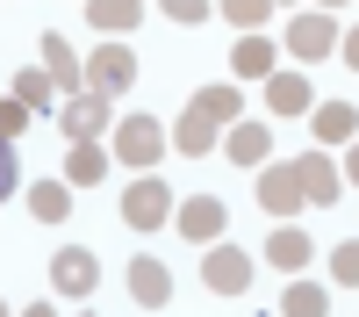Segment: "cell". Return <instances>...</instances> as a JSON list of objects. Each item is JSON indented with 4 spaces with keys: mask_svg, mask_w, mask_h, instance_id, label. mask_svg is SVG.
<instances>
[{
    "mask_svg": "<svg viewBox=\"0 0 359 317\" xmlns=\"http://www.w3.org/2000/svg\"><path fill=\"white\" fill-rule=\"evenodd\" d=\"M237 108H245V86H201V94L180 108V123H172V144L187 159H208L223 144V123H237Z\"/></svg>",
    "mask_w": 359,
    "mask_h": 317,
    "instance_id": "obj_1",
    "label": "cell"
},
{
    "mask_svg": "<svg viewBox=\"0 0 359 317\" xmlns=\"http://www.w3.org/2000/svg\"><path fill=\"white\" fill-rule=\"evenodd\" d=\"M158 152H165V123L158 115H130V123H115V159L123 166H158Z\"/></svg>",
    "mask_w": 359,
    "mask_h": 317,
    "instance_id": "obj_2",
    "label": "cell"
},
{
    "mask_svg": "<svg viewBox=\"0 0 359 317\" xmlns=\"http://www.w3.org/2000/svg\"><path fill=\"white\" fill-rule=\"evenodd\" d=\"M79 72H86V86H94L101 101H115V94H123V86L137 79V58H130L123 44H101V51L86 58V65H79Z\"/></svg>",
    "mask_w": 359,
    "mask_h": 317,
    "instance_id": "obj_3",
    "label": "cell"
},
{
    "mask_svg": "<svg viewBox=\"0 0 359 317\" xmlns=\"http://www.w3.org/2000/svg\"><path fill=\"white\" fill-rule=\"evenodd\" d=\"M123 224H137V231H158V224H172V195H165V181H130V195H123Z\"/></svg>",
    "mask_w": 359,
    "mask_h": 317,
    "instance_id": "obj_4",
    "label": "cell"
},
{
    "mask_svg": "<svg viewBox=\"0 0 359 317\" xmlns=\"http://www.w3.org/2000/svg\"><path fill=\"white\" fill-rule=\"evenodd\" d=\"M223 224H230V209H223L216 195H194V202H180V216H172V231H180L187 245H216V238H223Z\"/></svg>",
    "mask_w": 359,
    "mask_h": 317,
    "instance_id": "obj_5",
    "label": "cell"
},
{
    "mask_svg": "<svg viewBox=\"0 0 359 317\" xmlns=\"http://www.w3.org/2000/svg\"><path fill=\"white\" fill-rule=\"evenodd\" d=\"M123 281H130V303L137 310H165L172 303V274H165V259H151V252H137Z\"/></svg>",
    "mask_w": 359,
    "mask_h": 317,
    "instance_id": "obj_6",
    "label": "cell"
},
{
    "mask_svg": "<svg viewBox=\"0 0 359 317\" xmlns=\"http://www.w3.org/2000/svg\"><path fill=\"white\" fill-rule=\"evenodd\" d=\"M50 281H57V296H94V288H101V259L86 245H65L50 259Z\"/></svg>",
    "mask_w": 359,
    "mask_h": 317,
    "instance_id": "obj_7",
    "label": "cell"
},
{
    "mask_svg": "<svg viewBox=\"0 0 359 317\" xmlns=\"http://www.w3.org/2000/svg\"><path fill=\"white\" fill-rule=\"evenodd\" d=\"M201 281L216 288V296H245V288H252V259L237 252V245H208V259H201Z\"/></svg>",
    "mask_w": 359,
    "mask_h": 317,
    "instance_id": "obj_8",
    "label": "cell"
},
{
    "mask_svg": "<svg viewBox=\"0 0 359 317\" xmlns=\"http://www.w3.org/2000/svg\"><path fill=\"white\" fill-rule=\"evenodd\" d=\"M57 123H65L72 144H101V130H108V101H101V94H72L65 108H57Z\"/></svg>",
    "mask_w": 359,
    "mask_h": 317,
    "instance_id": "obj_9",
    "label": "cell"
},
{
    "mask_svg": "<svg viewBox=\"0 0 359 317\" xmlns=\"http://www.w3.org/2000/svg\"><path fill=\"white\" fill-rule=\"evenodd\" d=\"M259 209H266V216H294V209H309L302 188H294V166H259Z\"/></svg>",
    "mask_w": 359,
    "mask_h": 317,
    "instance_id": "obj_10",
    "label": "cell"
},
{
    "mask_svg": "<svg viewBox=\"0 0 359 317\" xmlns=\"http://www.w3.org/2000/svg\"><path fill=\"white\" fill-rule=\"evenodd\" d=\"M294 188H302L309 209H323V202H338V166L323 152H302V159H294Z\"/></svg>",
    "mask_w": 359,
    "mask_h": 317,
    "instance_id": "obj_11",
    "label": "cell"
},
{
    "mask_svg": "<svg viewBox=\"0 0 359 317\" xmlns=\"http://www.w3.org/2000/svg\"><path fill=\"white\" fill-rule=\"evenodd\" d=\"M266 108H273V115H309L316 108V94H309V79L302 72H266Z\"/></svg>",
    "mask_w": 359,
    "mask_h": 317,
    "instance_id": "obj_12",
    "label": "cell"
},
{
    "mask_svg": "<svg viewBox=\"0 0 359 317\" xmlns=\"http://www.w3.org/2000/svg\"><path fill=\"white\" fill-rule=\"evenodd\" d=\"M331 29H338L331 15H294V22H287V51H294V58H323V51L338 44Z\"/></svg>",
    "mask_w": 359,
    "mask_h": 317,
    "instance_id": "obj_13",
    "label": "cell"
},
{
    "mask_svg": "<svg viewBox=\"0 0 359 317\" xmlns=\"http://www.w3.org/2000/svg\"><path fill=\"white\" fill-rule=\"evenodd\" d=\"M309 252H316V245H309L294 224H280V231H273V245H266V259H273L280 274H302V267H309Z\"/></svg>",
    "mask_w": 359,
    "mask_h": 317,
    "instance_id": "obj_14",
    "label": "cell"
},
{
    "mask_svg": "<svg viewBox=\"0 0 359 317\" xmlns=\"http://www.w3.org/2000/svg\"><path fill=\"white\" fill-rule=\"evenodd\" d=\"M101 173H108V152H101V144H72V152H65V188H94Z\"/></svg>",
    "mask_w": 359,
    "mask_h": 317,
    "instance_id": "obj_15",
    "label": "cell"
},
{
    "mask_svg": "<svg viewBox=\"0 0 359 317\" xmlns=\"http://www.w3.org/2000/svg\"><path fill=\"white\" fill-rule=\"evenodd\" d=\"M29 209H36L43 224H65L72 216V188L65 181H36V188H29Z\"/></svg>",
    "mask_w": 359,
    "mask_h": 317,
    "instance_id": "obj_16",
    "label": "cell"
},
{
    "mask_svg": "<svg viewBox=\"0 0 359 317\" xmlns=\"http://www.w3.org/2000/svg\"><path fill=\"white\" fill-rule=\"evenodd\" d=\"M43 72H50V86H79L86 72H79V58L57 44V29H43Z\"/></svg>",
    "mask_w": 359,
    "mask_h": 317,
    "instance_id": "obj_17",
    "label": "cell"
},
{
    "mask_svg": "<svg viewBox=\"0 0 359 317\" xmlns=\"http://www.w3.org/2000/svg\"><path fill=\"white\" fill-rule=\"evenodd\" d=\"M15 101H22L29 115H43V108L57 101V86H50V72H43V65H29V72H15Z\"/></svg>",
    "mask_w": 359,
    "mask_h": 317,
    "instance_id": "obj_18",
    "label": "cell"
},
{
    "mask_svg": "<svg viewBox=\"0 0 359 317\" xmlns=\"http://www.w3.org/2000/svg\"><path fill=\"white\" fill-rule=\"evenodd\" d=\"M352 130H359L352 101H323V108H316V137H323V144H352Z\"/></svg>",
    "mask_w": 359,
    "mask_h": 317,
    "instance_id": "obj_19",
    "label": "cell"
},
{
    "mask_svg": "<svg viewBox=\"0 0 359 317\" xmlns=\"http://www.w3.org/2000/svg\"><path fill=\"white\" fill-rule=\"evenodd\" d=\"M223 144H230V159H237V166H266V144H273V137H266L259 123H230Z\"/></svg>",
    "mask_w": 359,
    "mask_h": 317,
    "instance_id": "obj_20",
    "label": "cell"
},
{
    "mask_svg": "<svg viewBox=\"0 0 359 317\" xmlns=\"http://www.w3.org/2000/svg\"><path fill=\"white\" fill-rule=\"evenodd\" d=\"M266 72H273V44L245 37V44H237V79H266Z\"/></svg>",
    "mask_w": 359,
    "mask_h": 317,
    "instance_id": "obj_21",
    "label": "cell"
},
{
    "mask_svg": "<svg viewBox=\"0 0 359 317\" xmlns=\"http://www.w3.org/2000/svg\"><path fill=\"white\" fill-rule=\"evenodd\" d=\"M323 310H331V296H323L316 281H294L287 303H280V317H323Z\"/></svg>",
    "mask_w": 359,
    "mask_h": 317,
    "instance_id": "obj_22",
    "label": "cell"
},
{
    "mask_svg": "<svg viewBox=\"0 0 359 317\" xmlns=\"http://www.w3.org/2000/svg\"><path fill=\"white\" fill-rule=\"evenodd\" d=\"M86 22L115 37V29H137V8H130V0H123V8H108V0H94V8H86Z\"/></svg>",
    "mask_w": 359,
    "mask_h": 317,
    "instance_id": "obj_23",
    "label": "cell"
},
{
    "mask_svg": "<svg viewBox=\"0 0 359 317\" xmlns=\"http://www.w3.org/2000/svg\"><path fill=\"white\" fill-rule=\"evenodd\" d=\"M331 281H338V288H352V281H359V245H352V238L331 252Z\"/></svg>",
    "mask_w": 359,
    "mask_h": 317,
    "instance_id": "obj_24",
    "label": "cell"
},
{
    "mask_svg": "<svg viewBox=\"0 0 359 317\" xmlns=\"http://www.w3.org/2000/svg\"><path fill=\"white\" fill-rule=\"evenodd\" d=\"M15 188H22V159H15V144L0 137V202H8Z\"/></svg>",
    "mask_w": 359,
    "mask_h": 317,
    "instance_id": "obj_25",
    "label": "cell"
},
{
    "mask_svg": "<svg viewBox=\"0 0 359 317\" xmlns=\"http://www.w3.org/2000/svg\"><path fill=\"white\" fill-rule=\"evenodd\" d=\"M266 15H273L266 0H237V8H223V22H237V29H259Z\"/></svg>",
    "mask_w": 359,
    "mask_h": 317,
    "instance_id": "obj_26",
    "label": "cell"
},
{
    "mask_svg": "<svg viewBox=\"0 0 359 317\" xmlns=\"http://www.w3.org/2000/svg\"><path fill=\"white\" fill-rule=\"evenodd\" d=\"M22 130H29V108L8 94V101H0V137H22Z\"/></svg>",
    "mask_w": 359,
    "mask_h": 317,
    "instance_id": "obj_27",
    "label": "cell"
},
{
    "mask_svg": "<svg viewBox=\"0 0 359 317\" xmlns=\"http://www.w3.org/2000/svg\"><path fill=\"white\" fill-rule=\"evenodd\" d=\"M216 8H201V0H172V22H208Z\"/></svg>",
    "mask_w": 359,
    "mask_h": 317,
    "instance_id": "obj_28",
    "label": "cell"
},
{
    "mask_svg": "<svg viewBox=\"0 0 359 317\" xmlns=\"http://www.w3.org/2000/svg\"><path fill=\"white\" fill-rule=\"evenodd\" d=\"M22 317H57V303H29V310H22Z\"/></svg>",
    "mask_w": 359,
    "mask_h": 317,
    "instance_id": "obj_29",
    "label": "cell"
},
{
    "mask_svg": "<svg viewBox=\"0 0 359 317\" xmlns=\"http://www.w3.org/2000/svg\"><path fill=\"white\" fill-rule=\"evenodd\" d=\"M0 317H8V303H0Z\"/></svg>",
    "mask_w": 359,
    "mask_h": 317,
    "instance_id": "obj_30",
    "label": "cell"
}]
</instances>
